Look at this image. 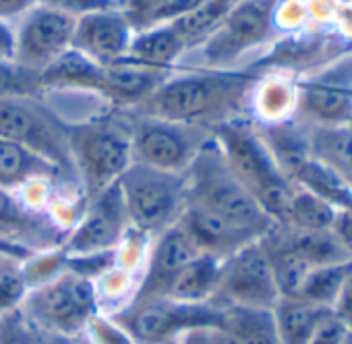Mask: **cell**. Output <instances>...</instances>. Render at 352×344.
<instances>
[{
  "instance_id": "obj_17",
  "label": "cell",
  "mask_w": 352,
  "mask_h": 344,
  "mask_svg": "<svg viewBox=\"0 0 352 344\" xmlns=\"http://www.w3.org/2000/svg\"><path fill=\"white\" fill-rule=\"evenodd\" d=\"M67 177L56 164L32 149L0 137V189L15 191Z\"/></svg>"
},
{
  "instance_id": "obj_10",
  "label": "cell",
  "mask_w": 352,
  "mask_h": 344,
  "mask_svg": "<svg viewBox=\"0 0 352 344\" xmlns=\"http://www.w3.org/2000/svg\"><path fill=\"white\" fill-rule=\"evenodd\" d=\"M294 85L296 120L309 125H352V48L302 75Z\"/></svg>"
},
{
  "instance_id": "obj_18",
  "label": "cell",
  "mask_w": 352,
  "mask_h": 344,
  "mask_svg": "<svg viewBox=\"0 0 352 344\" xmlns=\"http://www.w3.org/2000/svg\"><path fill=\"white\" fill-rule=\"evenodd\" d=\"M189 46L185 40L176 34V30L170 23H160L141 32H135L131 46L126 50L124 63L170 73L172 65L179 61Z\"/></svg>"
},
{
  "instance_id": "obj_26",
  "label": "cell",
  "mask_w": 352,
  "mask_h": 344,
  "mask_svg": "<svg viewBox=\"0 0 352 344\" xmlns=\"http://www.w3.org/2000/svg\"><path fill=\"white\" fill-rule=\"evenodd\" d=\"M172 0H120V11L135 32L157 25L162 11Z\"/></svg>"
},
{
  "instance_id": "obj_13",
  "label": "cell",
  "mask_w": 352,
  "mask_h": 344,
  "mask_svg": "<svg viewBox=\"0 0 352 344\" xmlns=\"http://www.w3.org/2000/svg\"><path fill=\"white\" fill-rule=\"evenodd\" d=\"M77 17L46 5H36L25 13L15 36V63L28 71L42 73L58 61L71 46Z\"/></svg>"
},
{
  "instance_id": "obj_27",
  "label": "cell",
  "mask_w": 352,
  "mask_h": 344,
  "mask_svg": "<svg viewBox=\"0 0 352 344\" xmlns=\"http://www.w3.org/2000/svg\"><path fill=\"white\" fill-rule=\"evenodd\" d=\"M40 330H36L19 309L0 315V344H38Z\"/></svg>"
},
{
  "instance_id": "obj_4",
  "label": "cell",
  "mask_w": 352,
  "mask_h": 344,
  "mask_svg": "<svg viewBox=\"0 0 352 344\" xmlns=\"http://www.w3.org/2000/svg\"><path fill=\"white\" fill-rule=\"evenodd\" d=\"M19 305L36 330L50 336H75L96 317L98 294L89 278L69 268L38 282Z\"/></svg>"
},
{
  "instance_id": "obj_34",
  "label": "cell",
  "mask_w": 352,
  "mask_h": 344,
  "mask_svg": "<svg viewBox=\"0 0 352 344\" xmlns=\"http://www.w3.org/2000/svg\"><path fill=\"white\" fill-rule=\"evenodd\" d=\"M13 58H15V34L5 21H0V61H13Z\"/></svg>"
},
{
  "instance_id": "obj_9",
  "label": "cell",
  "mask_w": 352,
  "mask_h": 344,
  "mask_svg": "<svg viewBox=\"0 0 352 344\" xmlns=\"http://www.w3.org/2000/svg\"><path fill=\"white\" fill-rule=\"evenodd\" d=\"M280 5L282 0H239L199 44L206 69H230L251 50L267 46L280 30Z\"/></svg>"
},
{
  "instance_id": "obj_24",
  "label": "cell",
  "mask_w": 352,
  "mask_h": 344,
  "mask_svg": "<svg viewBox=\"0 0 352 344\" xmlns=\"http://www.w3.org/2000/svg\"><path fill=\"white\" fill-rule=\"evenodd\" d=\"M352 268V259L346 261H338V264H329V266H319L313 268L298 292V297H305L313 303H319L323 307H333V301L342 288V282L346 278V274Z\"/></svg>"
},
{
  "instance_id": "obj_22",
  "label": "cell",
  "mask_w": 352,
  "mask_h": 344,
  "mask_svg": "<svg viewBox=\"0 0 352 344\" xmlns=\"http://www.w3.org/2000/svg\"><path fill=\"white\" fill-rule=\"evenodd\" d=\"M220 307V327H224L236 340V344H282L272 309L236 305Z\"/></svg>"
},
{
  "instance_id": "obj_3",
  "label": "cell",
  "mask_w": 352,
  "mask_h": 344,
  "mask_svg": "<svg viewBox=\"0 0 352 344\" xmlns=\"http://www.w3.org/2000/svg\"><path fill=\"white\" fill-rule=\"evenodd\" d=\"M210 133L239 181L251 191L274 224H280L296 185L280 170L257 125L239 116L214 127Z\"/></svg>"
},
{
  "instance_id": "obj_28",
  "label": "cell",
  "mask_w": 352,
  "mask_h": 344,
  "mask_svg": "<svg viewBox=\"0 0 352 344\" xmlns=\"http://www.w3.org/2000/svg\"><path fill=\"white\" fill-rule=\"evenodd\" d=\"M32 210L13 195V191L0 189V230H28L34 216Z\"/></svg>"
},
{
  "instance_id": "obj_16",
  "label": "cell",
  "mask_w": 352,
  "mask_h": 344,
  "mask_svg": "<svg viewBox=\"0 0 352 344\" xmlns=\"http://www.w3.org/2000/svg\"><path fill=\"white\" fill-rule=\"evenodd\" d=\"M201 253H204L201 247L197 245L193 235L187 230L183 220H179L164 233H160L149 253L147 272L141 280V286L135 299L160 297L166 284Z\"/></svg>"
},
{
  "instance_id": "obj_11",
  "label": "cell",
  "mask_w": 352,
  "mask_h": 344,
  "mask_svg": "<svg viewBox=\"0 0 352 344\" xmlns=\"http://www.w3.org/2000/svg\"><path fill=\"white\" fill-rule=\"evenodd\" d=\"M280 288L270 255L259 241H253L222 259L214 301L218 305L274 309Z\"/></svg>"
},
{
  "instance_id": "obj_15",
  "label": "cell",
  "mask_w": 352,
  "mask_h": 344,
  "mask_svg": "<svg viewBox=\"0 0 352 344\" xmlns=\"http://www.w3.org/2000/svg\"><path fill=\"white\" fill-rule=\"evenodd\" d=\"M135 30L120 9L96 11L77 17L73 46L98 65H112L126 56Z\"/></svg>"
},
{
  "instance_id": "obj_20",
  "label": "cell",
  "mask_w": 352,
  "mask_h": 344,
  "mask_svg": "<svg viewBox=\"0 0 352 344\" xmlns=\"http://www.w3.org/2000/svg\"><path fill=\"white\" fill-rule=\"evenodd\" d=\"M220 266H222V257H216L212 253L197 255L189 266H185L166 284L160 297L179 301V303L214 301V294L218 288Z\"/></svg>"
},
{
  "instance_id": "obj_23",
  "label": "cell",
  "mask_w": 352,
  "mask_h": 344,
  "mask_svg": "<svg viewBox=\"0 0 352 344\" xmlns=\"http://www.w3.org/2000/svg\"><path fill=\"white\" fill-rule=\"evenodd\" d=\"M336 212L338 208L331 206L329 202L313 195L307 189L296 187L292 193L288 212L280 224L298 228V230H329L333 224Z\"/></svg>"
},
{
  "instance_id": "obj_5",
  "label": "cell",
  "mask_w": 352,
  "mask_h": 344,
  "mask_svg": "<svg viewBox=\"0 0 352 344\" xmlns=\"http://www.w3.org/2000/svg\"><path fill=\"white\" fill-rule=\"evenodd\" d=\"M124 210L133 228L160 235L185 214L187 175L131 164L118 179Z\"/></svg>"
},
{
  "instance_id": "obj_33",
  "label": "cell",
  "mask_w": 352,
  "mask_h": 344,
  "mask_svg": "<svg viewBox=\"0 0 352 344\" xmlns=\"http://www.w3.org/2000/svg\"><path fill=\"white\" fill-rule=\"evenodd\" d=\"M38 5V0H0V21L23 15Z\"/></svg>"
},
{
  "instance_id": "obj_6",
  "label": "cell",
  "mask_w": 352,
  "mask_h": 344,
  "mask_svg": "<svg viewBox=\"0 0 352 344\" xmlns=\"http://www.w3.org/2000/svg\"><path fill=\"white\" fill-rule=\"evenodd\" d=\"M67 127L77 179H81L87 200H91L114 185L133 164L131 131L112 120H89Z\"/></svg>"
},
{
  "instance_id": "obj_25",
  "label": "cell",
  "mask_w": 352,
  "mask_h": 344,
  "mask_svg": "<svg viewBox=\"0 0 352 344\" xmlns=\"http://www.w3.org/2000/svg\"><path fill=\"white\" fill-rule=\"evenodd\" d=\"M38 89V73L19 67L15 61H0V98L34 96Z\"/></svg>"
},
{
  "instance_id": "obj_31",
  "label": "cell",
  "mask_w": 352,
  "mask_h": 344,
  "mask_svg": "<svg viewBox=\"0 0 352 344\" xmlns=\"http://www.w3.org/2000/svg\"><path fill=\"white\" fill-rule=\"evenodd\" d=\"M174 344H236V340L220 325H204L183 332Z\"/></svg>"
},
{
  "instance_id": "obj_19",
  "label": "cell",
  "mask_w": 352,
  "mask_h": 344,
  "mask_svg": "<svg viewBox=\"0 0 352 344\" xmlns=\"http://www.w3.org/2000/svg\"><path fill=\"white\" fill-rule=\"evenodd\" d=\"M296 122L302 129L311 158L325 164L346 183L352 185V125H309L300 120Z\"/></svg>"
},
{
  "instance_id": "obj_30",
  "label": "cell",
  "mask_w": 352,
  "mask_h": 344,
  "mask_svg": "<svg viewBox=\"0 0 352 344\" xmlns=\"http://www.w3.org/2000/svg\"><path fill=\"white\" fill-rule=\"evenodd\" d=\"M352 334V330L333 313L329 311L317 325V330L313 332L309 344H342L348 336Z\"/></svg>"
},
{
  "instance_id": "obj_8",
  "label": "cell",
  "mask_w": 352,
  "mask_h": 344,
  "mask_svg": "<svg viewBox=\"0 0 352 344\" xmlns=\"http://www.w3.org/2000/svg\"><path fill=\"white\" fill-rule=\"evenodd\" d=\"M112 319L135 344H168L191 327L220 325L222 307L216 301L179 303L164 297H137Z\"/></svg>"
},
{
  "instance_id": "obj_12",
  "label": "cell",
  "mask_w": 352,
  "mask_h": 344,
  "mask_svg": "<svg viewBox=\"0 0 352 344\" xmlns=\"http://www.w3.org/2000/svg\"><path fill=\"white\" fill-rule=\"evenodd\" d=\"M210 135L201 137L197 127L141 118L135 131H131V155L141 166L164 172H187Z\"/></svg>"
},
{
  "instance_id": "obj_21",
  "label": "cell",
  "mask_w": 352,
  "mask_h": 344,
  "mask_svg": "<svg viewBox=\"0 0 352 344\" xmlns=\"http://www.w3.org/2000/svg\"><path fill=\"white\" fill-rule=\"evenodd\" d=\"M272 311L282 344H309L319 321L331 309L294 294V297H280Z\"/></svg>"
},
{
  "instance_id": "obj_35",
  "label": "cell",
  "mask_w": 352,
  "mask_h": 344,
  "mask_svg": "<svg viewBox=\"0 0 352 344\" xmlns=\"http://www.w3.org/2000/svg\"><path fill=\"white\" fill-rule=\"evenodd\" d=\"M342 344H352V334H350V336H348V338H346V340H344Z\"/></svg>"
},
{
  "instance_id": "obj_14",
  "label": "cell",
  "mask_w": 352,
  "mask_h": 344,
  "mask_svg": "<svg viewBox=\"0 0 352 344\" xmlns=\"http://www.w3.org/2000/svg\"><path fill=\"white\" fill-rule=\"evenodd\" d=\"M129 226L131 222L116 181L89 200V206L67 241V253L77 259L114 253L118 251Z\"/></svg>"
},
{
  "instance_id": "obj_1",
  "label": "cell",
  "mask_w": 352,
  "mask_h": 344,
  "mask_svg": "<svg viewBox=\"0 0 352 344\" xmlns=\"http://www.w3.org/2000/svg\"><path fill=\"white\" fill-rule=\"evenodd\" d=\"M259 77L255 71L197 69L179 77H166L137 108L143 118L187 125L212 131L239 118Z\"/></svg>"
},
{
  "instance_id": "obj_29",
  "label": "cell",
  "mask_w": 352,
  "mask_h": 344,
  "mask_svg": "<svg viewBox=\"0 0 352 344\" xmlns=\"http://www.w3.org/2000/svg\"><path fill=\"white\" fill-rule=\"evenodd\" d=\"M40 5L71 13L75 17L96 13V11H112L120 9V0H40Z\"/></svg>"
},
{
  "instance_id": "obj_7",
  "label": "cell",
  "mask_w": 352,
  "mask_h": 344,
  "mask_svg": "<svg viewBox=\"0 0 352 344\" xmlns=\"http://www.w3.org/2000/svg\"><path fill=\"white\" fill-rule=\"evenodd\" d=\"M67 125L36 94L0 98V137L32 149L77 179Z\"/></svg>"
},
{
  "instance_id": "obj_32",
  "label": "cell",
  "mask_w": 352,
  "mask_h": 344,
  "mask_svg": "<svg viewBox=\"0 0 352 344\" xmlns=\"http://www.w3.org/2000/svg\"><path fill=\"white\" fill-rule=\"evenodd\" d=\"M331 311L352 330V268L350 272L346 274L344 282H342V288L333 301V307Z\"/></svg>"
},
{
  "instance_id": "obj_2",
  "label": "cell",
  "mask_w": 352,
  "mask_h": 344,
  "mask_svg": "<svg viewBox=\"0 0 352 344\" xmlns=\"http://www.w3.org/2000/svg\"><path fill=\"white\" fill-rule=\"evenodd\" d=\"M187 204L206 210L253 239H263L274 220L261 210L251 191L239 181L218 143L210 135L187 168Z\"/></svg>"
}]
</instances>
